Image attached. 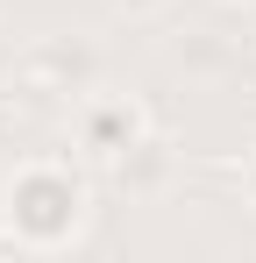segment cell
<instances>
[{
  "label": "cell",
  "mask_w": 256,
  "mask_h": 263,
  "mask_svg": "<svg viewBox=\"0 0 256 263\" xmlns=\"http://www.w3.org/2000/svg\"><path fill=\"white\" fill-rule=\"evenodd\" d=\"M0 220L22 249H64L85 220V178H71L64 164H22L0 192Z\"/></svg>",
  "instance_id": "obj_1"
},
{
  "label": "cell",
  "mask_w": 256,
  "mask_h": 263,
  "mask_svg": "<svg viewBox=\"0 0 256 263\" xmlns=\"http://www.w3.org/2000/svg\"><path fill=\"white\" fill-rule=\"evenodd\" d=\"M150 135V114H142V100H128V92H107V100H85L79 114V142L93 157H107V164H121L128 149Z\"/></svg>",
  "instance_id": "obj_2"
},
{
  "label": "cell",
  "mask_w": 256,
  "mask_h": 263,
  "mask_svg": "<svg viewBox=\"0 0 256 263\" xmlns=\"http://www.w3.org/2000/svg\"><path fill=\"white\" fill-rule=\"evenodd\" d=\"M242 192H249V206H256V149L242 157Z\"/></svg>",
  "instance_id": "obj_3"
}]
</instances>
